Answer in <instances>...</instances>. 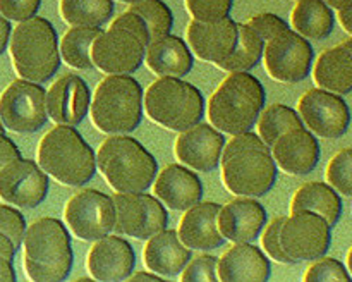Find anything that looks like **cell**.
<instances>
[{
  "label": "cell",
  "mask_w": 352,
  "mask_h": 282,
  "mask_svg": "<svg viewBox=\"0 0 352 282\" xmlns=\"http://www.w3.org/2000/svg\"><path fill=\"white\" fill-rule=\"evenodd\" d=\"M267 93L256 76L229 72L208 100V119L220 133H248L254 127L265 107Z\"/></svg>",
  "instance_id": "obj_1"
},
{
  "label": "cell",
  "mask_w": 352,
  "mask_h": 282,
  "mask_svg": "<svg viewBox=\"0 0 352 282\" xmlns=\"http://www.w3.org/2000/svg\"><path fill=\"white\" fill-rule=\"evenodd\" d=\"M24 270L34 282H62L74 265L69 229L55 217L34 220L24 234Z\"/></svg>",
  "instance_id": "obj_2"
},
{
  "label": "cell",
  "mask_w": 352,
  "mask_h": 282,
  "mask_svg": "<svg viewBox=\"0 0 352 282\" xmlns=\"http://www.w3.org/2000/svg\"><path fill=\"white\" fill-rule=\"evenodd\" d=\"M96 167L116 193L146 191L158 174L153 155L127 134H110L100 144Z\"/></svg>",
  "instance_id": "obj_3"
},
{
  "label": "cell",
  "mask_w": 352,
  "mask_h": 282,
  "mask_svg": "<svg viewBox=\"0 0 352 282\" xmlns=\"http://www.w3.org/2000/svg\"><path fill=\"white\" fill-rule=\"evenodd\" d=\"M38 165L48 177L71 188L88 184L96 174V153L74 126H57L38 144Z\"/></svg>",
  "instance_id": "obj_4"
},
{
  "label": "cell",
  "mask_w": 352,
  "mask_h": 282,
  "mask_svg": "<svg viewBox=\"0 0 352 282\" xmlns=\"http://www.w3.org/2000/svg\"><path fill=\"white\" fill-rule=\"evenodd\" d=\"M14 71L23 79L45 83L60 67L58 36L54 24L45 17H31L17 24L9 40Z\"/></svg>",
  "instance_id": "obj_5"
},
{
  "label": "cell",
  "mask_w": 352,
  "mask_h": 282,
  "mask_svg": "<svg viewBox=\"0 0 352 282\" xmlns=\"http://www.w3.org/2000/svg\"><path fill=\"white\" fill-rule=\"evenodd\" d=\"M144 91L131 74H107L93 93V126L105 134H127L143 120Z\"/></svg>",
  "instance_id": "obj_6"
},
{
  "label": "cell",
  "mask_w": 352,
  "mask_h": 282,
  "mask_svg": "<svg viewBox=\"0 0 352 282\" xmlns=\"http://www.w3.org/2000/svg\"><path fill=\"white\" fill-rule=\"evenodd\" d=\"M206 103L191 83L174 76H160L143 96V110L151 120L168 131H181L201 122Z\"/></svg>",
  "instance_id": "obj_7"
},
{
  "label": "cell",
  "mask_w": 352,
  "mask_h": 282,
  "mask_svg": "<svg viewBox=\"0 0 352 282\" xmlns=\"http://www.w3.org/2000/svg\"><path fill=\"white\" fill-rule=\"evenodd\" d=\"M220 167L223 186L236 196L260 198L277 182L278 167L270 150L243 148L222 153Z\"/></svg>",
  "instance_id": "obj_8"
},
{
  "label": "cell",
  "mask_w": 352,
  "mask_h": 282,
  "mask_svg": "<svg viewBox=\"0 0 352 282\" xmlns=\"http://www.w3.org/2000/svg\"><path fill=\"white\" fill-rule=\"evenodd\" d=\"M0 119L12 133H38L48 120L47 89L23 78L12 81L0 95Z\"/></svg>",
  "instance_id": "obj_9"
},
{
  "label": "cell",
  "mask_w": 352,
  "mask_h": 282,
  "mask_svg": "<svg viewBox=\"0 0 352 282\" xmlns=\"http://www.w3.org/2000/svg\"><path fill=\"white\" fill-rule=\"evenodd\" d=\"M65 226L82 241L95 243L109 236L116 226V205L112 196L86 188L69 198L64 210Z\"/></svg>",
  "instance_id": "obj_10"
},
{
  "label": "cell",
  "mask_w": 352,
  "mask_h": 282,
  "mask_svg": "<svg viewBox=\"0 0 352 282\" xmlns=\"http://www.w3.org/2000/svg\"><path fill=\"white\" fill-rule=\"evenodd\" d=\"M282 250L298 261H315L325 257L332 244V226L322 215L298 210L285 217L280 227Z\"/></svg>",
  "instance_id": "obj_11"
},
{
  "label": "cell",
  "mask_w": 352,
  "mask_h": 282,
  "mask_svg": "<svg viewBox=\"0 0 352 282\" xmlns=\"http://www.w3.org/2000/svg\"><path fill=\"white\" fill-rule=\"evenodd\" d=\"M313 58H315V50L308 38L301 36L291 28L272 40L265 41V69L275 81H305L313 69Z\"/></svg>",
  "instance_id": "obj_12"
},
{
  "label": "cell",
  "mask_w": 352,
  "mask_h": 282,
  "mask_svg": "<svg viewBox=\"0 0 352 282\" xmlns=\"http://www.w3.org/2000/svg\"><path fill=\"white\" fill-rule=\"evenodd\" d=\"M299 116L302 124L315 136L336 140L349 129L351 110L342 95L327 91L323 88H311L299 98Z\"/></svg>",
  "instance_id": "obj_13"
},
{
  "label": "cell",
  "mask_w": 352,
  "mask_h": 282,
  "mask_svg": "<svg viewBox=\"0 0 352 282\" xmlns=\"http://www.w3.org/2000/svg\"><path fill=\"white\" fill-rule=\"evenodd\" d=\"M50 177L30 158H16L0 171V199L17 208H36L45 202Z\"/></svg>",
  "instance_id": "obj_14"
},
{
  "label": "cell",
  "mask_w": 352,
  "mask_h": 282,
  "mask_svg": "<svg viewBox=\"0 0 352 282\" xmlns=\"http://www.w3.org/2000/svg\"><path fill=\"white\" fill-rule=\"evenodd\" d=\"M146 45L120 28L102 31L91 45V61L105 74H133L143 65Z\"/></svg>",
  "instance_id": "obj_15"
},
{
  "label": "cell",
  "mask_w": 352,
  "mask_h": 282,
  "mask_svg": "<svg viewBox=\"0 0 352 282\" xmlns=\"http://www.w3.org/2000/svg\"><path fill=\"white\" fill-rule=\"evenodd\" d=\"M226 138L212 124L198 122L181 131L175 140V157L186 167L196 172H213L220 167Z\"/></svg>",
  "instance_id": "obj_16"
},
{
  "label": "cell",
  "mask_w": 352,
  "mask_h": 282,
  "mask_svg": "<svg viewBox=\"0 0 352 282\" xmlns=\"http://www.w3.org/2000/svg\"><path fill=\"white\" fill-rule=\"evenodd\" d=\"M89 105V86L74 72L60 76L47 89L48 119L57 126H79L88 116Z\"/></svg>",
  "instance_id": "obj_17"
},
{
  "label": "cell",
  "mask_w": 352,
  "mask_h": 282,
  "mask_svg": "<svg viewBox=\"0 0 352 282\" xmlns=\"http://www.w3.org/2000/svg\"><path fill=\"white\" fill-rule=\"evenodd\" d=\"M91 279L100 282L127 281L136 267V254L127 239L120 236H105L96 239L86 258Z\"/></svg>",
  "instance_id": "obj_18"
},
{
  "label": "cell",
  "mask_w": 352,
  "mask_h": 282,
  "mask_svg": "<svg viewBox=\"0 0 352 282\" xmlns=\"http://www.w3.org/2000/svg\"><path fill=\"white\" fill-rule=\"evenodd\" d=\"M267 210L256 198L237 196L220 208L217 226L230 243H253L267 226Z\"/></svg>",
  "instance_id": "obj_19"
},
{
  "label": "cell",
  "mask_w": 352,
  "mask_h": 282,
  "mask_svg": "<svg viewBox=\"0 0 352 282\" xmlns=\"http://www.w3.org/2000/svg\"><path fill=\"white\" fill-rule=\"evenodd\" d=\"M272 157L278 169L291 175H308L320 162V143L305 126L282 134L270 147Z\"/></svg>",
  "instance_id": "obj_20"
},
{
  "label": "cell",
  "mask_w": 352,
  "mask_h": 282,
  "mask_svg": "<svg viewBox=\"0 0 352 282\" xmlns=\"http://www.w3.org/2000/svg\"><path fill=\"white\" fill-rule=\"evenodd\" d=\"M188 43L196 57L217 65L226 61L236 48L237 23L230 17L217 23L192 19L188 26Z\"/></svg>",
  "instance_id": "obj_21"
},
{
  "label": "cell",
  "mask_w": 352,
  "mask_h": 282,
  "mask_svg": "<svg viewBox=\"0 0 352 282\" xmlns=\"http://www.w3.org/2000/svg\"><path fill=\"white\" fill-rule=\"evenodd\" d=\"M153 195L172 210L184 212L203 199V182L192 169L181 164H168L153 181Z\"/></svg>",
  "instance_id": "obj_22"
},
{
  "label": "cell",
  "mask_w": 352,
  "mask_h": 282,
  "mask_svg": "<svg viewBox=\"0 0 352 282\" xmlns=\"http://www.w3.org/2000/svg\"><path fill=\"white\" fill-rule=\"evenodd\" d=\"M217 274L222 282H267L272 275V263L261 248L236 243L219 258Z\"/></svg>",
  "instance_id": "obj_23"
},
{
  "label": "cell",
  "mask_w": 352,
  "mask_h": 282,
  "mask_svg": "<svg viewBox=\"0 0 352 282\" xmlns=\"http://www.w3.org/2000/svg\"><path fill=\"white\" fill-rule=\"evenodd\" d=\"M220 208L222 205L215 202H198L184 210L177 229L182 243L191 250L199 251H210L223 246L227 239L217 226Z\"/></svg>",
  "instance_id": "obj_24"
},
{
  "label": "cell",
  "mask_w": 352,
  "mask_h": 282,
  "mask_svg": "<svg viewBox=\"0 0 352 282\" xmlns=\"http://www.w3.org/2000/svg\"><path fill=\"white\" fill-rule=\"evenodd\" d=\"M191 258L192 250L182 243L177 230L172 229H164L148 237L143 250V261L148 270L162 277L179 275Z\"/></svg>",
  "instance_id": "obj_25"
},
{
  "label": "cell",
  "mask_w": 352,
  "mask_h": 282,
  "mask_svg": "<svg viewBox=\"0 0 352 282\" xmlns=\"http://www.w3.org/2000/svg\"><path fill=\"white\" fill-rule=\"evenodd\" d=\"M148 69L157 76H174L184 78L195 65V57L189 45L181 36L165 34L150 41L144 54Z\"/></svg>",
  "instance_id": "obj_26"
},
{
  "label": "cell",
  "mask_w": 352,
  "mask_h": 282,
  "mask_svg": "<svg viewBox=\"0 0 352 282\" xmlns=\"http://www.w3.org/2000/svg\"><path fill=\"white\" fill-rule=\"evenodd\" d=\"M313 79L318 88L337 95H349L352 91V57L342 43L327 48L316 58Z\"/></svg>",
  "instance_id": "obj_27"
},
{
  "label": "cell",
  "mask_w": 352,
  "mask_h": 282,
  "mask_svg": "<svg viewBox=\"0 0 352 282\" xmlns=\"http://www.w3.org/2000/svg\"><path fill=\"white\" fill-rule=\"evenodd\" d=\"M298 210H309V212L318 213L333 229L342 217V199L329 182L311 181L299 186V189L292 196L291 212H298Z\"/></svg>",
  "instance_id": "obj_28"
},
{
  "label": "cell",
  "mask_w": 352,
  "mask_h": 282,
  "mask_svg": "<svg viewBox=\"0 0 352 282\" xmlns=\"http://www.w3.org/2000/svg\"><path fill=\"white\" fill-rule=\"evenodd\" d=\"M291 24L308 40H325L332 34L336 16L325 0H298L291 12Z\"/></svg>",
  "instance_id": "obj_29"
},
{
  "label": "cell",
  "mask_w": 352,
  "mask_h": 282,
  "mask_svg": "<svg viewBox=\"0 0 352 282\" xmlns=\"http://www.w3.org/2000/svg\"><path fill=\"white\" fill-rule=\"evenodd\" d=\"M265 41L246 23H237V43L232 54L217 67L227 72H250L263 58Z\"/></svg>",
  "instance_id": "obj_30"
},
{
  "label": "cell",
  "mask_w": 352,
  "mask_h": 282,
  "mask_svg": "<svg viewBox=\"0 0 352 282\" xmlns=\"http://www.w3.org/2000/svg\"><path fill=\"white\" fill-rule=\"evenodd\" d=\"M100 26H72L58 41L62 61L79 71L93 69L91 45L102 34Z\"/></svg>",
  "instance_id": "obj_31"
},
{
  "label": "cell",
  "mask_w": 352,
  "mask_h": 282,
  "mask_svg": "<svg viewBox=\"0 0 352 282\" xmlns=\"http://www.w3.org/2000/svg\"><path fill=\"white\" fill-rule=\"evenodd\" d=\"M116 205V226L113 230L141 239L146 226V202L143 193H116L112 196Z\"/></svg>",
  "instance_id": "obj_32"
},
{
  "label": "cell",
  "mask_w": 352,
  "mask_h": 282,
  "mask_svg": "<svg viewBox=\"0 0 352 282\" xmlns=\"http://www.w3.org/2000/svg\"><path fill=\"white\" fill-rule=\"evenodd\" d=\"M62 19L71 26H100L110 21L113 0H60Z\"/></svg>",
  "instance_id": "obj_33"
},
{
  "label": "cell",
  "mask_w": 352,
  "mask_h": 282,
  "mask_svg": "<svg viewBox=\"0 0 352 282\" xmlns=\"http://www.w3.org/2000/svg\"><path fill=\"white\" fill-rule=\"evenodd\" d=\"M256 122L258 134L268 147H272L282 134L305 126L299 112L284 105V103H274V105L263 107Z\"/></svg>",
  "instance_id": "obj_34"
},
{
  "label": "cell",
  "mask_w": 352,
  "mask_h": 282,
  "mask_svg": "<svg viewBox=\"0 0 352 282\" xmlns=\"http://www.w3.org/2000/svg\"><path fill=\"white\" fill-rule=\"evenodd\" d=\"M127 10H133L143 17L150 31L151 41L170 34L174 28V14L164 0H138V2L129 3Z\"/></svg>",
  "instance_id": "obj_35"
},
{
  "label": "cell",
  "mask_w": 352,
  "mask_h": 282,
  "mask_svg": "<svg viewBox=\"0 0 352 282\" xmlns=\"http://www.w3.org/2000/svg\"><path fill=\"white\" fill-rule=\"evenodd\" d=\"M325 177L337 193L352 198V148H344L330 158Z\"/></svg>",
  "instance_id": "obj_36"
},
{
  "label": "cell",
  "mask_w": 352,
  "mask_h": 282,
  "mask_svg": "<svg viewBox=\"0 0 352 282\" xmlns=\"http://www.w3.org/2000/svg\"><path fill=\"white\" fill-rule=\"evenodd\" d=\"M306 282H349L352 281L346 265L337 258L322 257L306 270Z\"/></svg>",
  "instance_id": "obj_37"
},
{
  "label": "cell",
  "mask_w": 352,
  "mask_h": 282,
  "mask_svg": "<svg viewBox=\"0 0 352 282\" xmlns=\"http://www.w3.org/2000/svg\"><path fill=\"white\" fill-rule=\"evenodd\" d=\"M192 19L201 23H217L230 17L234 0H184Z\"/></svg>",
  "instance_id": "obj_38"
},
{
  "label": "cell",
  "mask_w": 352,
  "mask_h": 282,
  "mask_svg": "<svg viewBox=\"0 0 352 282\" xmlns=\"http://www.w3.org/2000/svg\"><path fill=\"white\" fill-rule=\"evenodd\" d=\"M217 265L219 258L213 254H192L191 260L186 263L181 272V281L184 282H217L219 274H217Z\"/></svg>",
  "instance_id": "obj_39"
},
{
  "label": "cell",
  "mask_w": 352,
  "mask_h": 282,
  "mask_svg": "<svg viewBox=\"0 0 352 282\" xmlns=\"http://www.w3.org/2000/svg\"><path fill=\"white\" fill-rule=\"evenodd\" d=\"M26 219H24L23 213L17 210V206L9 205H0V232L6 234L12 244L16 246V250H19L23 246L24 234H26Z\"/></svg>",
  "instance_id": "obj_40"
},
{
  "label": "cell",
  "mask_w": 352,
  "mask_h": 282,
  "mask_svg": "<svg viewBox=\"0 0 352 282\" xmlns=\"http://www.w3.org/2000/svg\"><path fill=\"white\" fill-rule=\"evenodd\" d=\"M285 217H275L272 222H268L263 229V236H261V244H263V251L267 253L268 258H272L277 263L284 265H294L296 261L282 250L280 244V227L284 224Z\"/></svg>",
  "instance_id": "obj_41"
},
{
  "label": "cell",
  "mask_w": 352,
  "mask_h": 282,
  "mask_svg": "<svg viewBox=\"0 0 352 282\" xmlns=\"http://www.w3.org/2000/svg\"><path fill=\"white\" fill-rule=\"evenodd\" d=\"M144 202H146V226H144L143 234H141V241H146L148 237L167 229L168 224L167 208L157 196L144 193Z\"/></svg>",
  "instance_id": "obj_42"
},
{
  "label": "cell",
  "mask_w": 352,
  "mask_h": 282,
  "mask_svg": "<svg viewBox=\"0 0 352 282\" xmlns=\"http://www.w3.org/2000/svg\"><path fill=\"white\" fill-rule=\"evenodd\" d=\"M246 24L250 28H253V30L258 33V36H260L263 41L272 40V38H275L277 34L284 33L285 30H289V23H285V19H282L280 16L272 12L256 14V16L250 17Z\"/></svg>",
  "instance_id": "obj_43"
},
{
  "label": "cell",
  "mask_w": 352,
  "mask_h": 282,
  "mask_svg": "<svg viewBox=\"0 0 352 282\" xmlns=\"http://www.w3.org/2000/svg\"><path fill=\"white\" fill-rule=\"evenodd\" d=\"M41 0H0V14L14 23H23L38 14Z\"/></svg>",
  "instance_id": "obj_44"
},
{
  "label": "cell",
  "mask_w": 352,
  "mask_h": 282,
  "mask_svg": "<svg viewBox=\"0 0 352 282\" xmlns=\"http://www.w3.org/2000/svg\"><path fill=\"white\" fill-rule=\"evenodd\" d=\"M110 28H120V30H126L129 33H133L134 36L140 38L144 45H150V31H148L146 23H144L143 17L140 14L133 12V10H126V12L120 14L119 17L110 23Z\"/></svg>",
  "instance_id": "obj_45"
},
{
  "label": "cell",
  "mask_w": 352,
  "mask_h": 282,
  "mask_svg": "<svg viewBox=\"0 0 352 282\" xmlns=\"http://www.w3.org/2000/svg\"><path fill=\"white\" fill-rule=\"evenodd\" d=\"M16 158H21V150L17 144L9 136H6V133L0 134V171Z\"/></svg>",
  "instance_id": "obj_46"
},
{
  "label": "cell",
  "mask_w": 352,
  "mask_h": 282,
  "mask_svg": "<svg viewBox=\"0 0 352 282\" xmlns=\"http://www.w3.org/2000/svg\"><path fill=\"white\" fill-rule=\"evenodd\" d=\"M10 33H12V28H10V21L7 17H3L0 14V55L7 50L10 40Z\"/></svg>",
  "instance_id": "obj_47"
},
{
  "label": "cell",
  "mask_w": 352,
  "mask_h": 282,
  "mask_svg": "<svg viewBox=\"0 0 352 282\" xmlns=\"http://www.w3.org/2000/svg\"><path fill=\"white\" fill-rule=\"evenodd\" d=\"M16 270H14L12 261L0 257V282H14L16 281Z\"/></svg>",
  "instance_id": "obj_48"
},
{
  "label": "cell",
  "mask_w": 352,
  "mask_h": 282,
  "mask_svg": "<svg viewBox=\"0 0 352 282\" xmlns=\"http://www.w3.org/2000/svg\"><path fill=\"white\" fill-rule=\"evenodd\" d=\"M16 246L12 244V241L6 236V234L0 232V257L7 258V260L14 261V257H16Z\"/></svg>",
  "instance_id": "obj_49"
},
{
  "label": "cell",
  "mask_w": 352,
  "mask_h": 282,
  "mask_svg": "<svg viewBox=\"0 0 352 282\" xmlns=\"http://www.w3.org/2000/svg\"><path fill=\"white\" fill-rule=\"evenodd\" d=\"M162 275L155 274V272H133V274L127 277L129 282H140V281H162Z\"/></svg>",
  "instance_id": "obj_50"
},
{
  "label": "cell",
  "mask_w": 352,
  "mask_h": 282,
  "mask_svg": "<svg viewBox=\"0 0 352 282\" xmlns=\"http://www.w3.org/2000/svg\"><path fill=\"white\" fill-rule=\"evenodd\" d=\"M337 19H339L340 26H342L347 33L352 34V7L351 9L337 10Z\"/></svg>",
  "instance_id": "obj_51"
},
{
  "label": "cell",
  "mask_w": 352,
  "mask_h": 282,
  "mask_svg": "<svg viewBox=\"0 0 352 282\" xmlns=\"http://www.w3.org/2000/svg\"><path fill=\"white\" fill-rule=\"evenodd\" d=\"M332 9L336 10H344V9H351L352 7V0H325Z\"/></svg>",
  "instance_id": "obj_52"
},
{
  "label": "cell",
  "mask_w": 352,
  "mask_h": 282,
  "mask_svg": "<svg viewBox=\"0 0 352 282\" xmlns=\"http://www.w3.org/2000/svg\"><path fill=\"white\" fill-rule=\"evenodd\" d=\"M347 270H349V274L352 277V248L349 250V253H347Z\"/></svg>",
  "instance_id": "obj_53"
},
{
  "label": "cell",
  "mask_w": 352,
  "mask_h": 282,
  "mask_svg": "<svg viewBox=\"0 0 352 282\" xmlns=\"http://www.w3.org/2000/svg\"><path fill=\"white\" fill-rule=\"evenodd\" d=\"M342 45H344V47L347 48V50H349V54H351V57H352V36H351V38H347V40L344 41Z\"/></svg>",
  "instance_id": "obj_54"
},
{
  "label": "cell",
  "mask_w": 352,
  "mask_h": 282,
  "mask_svg": "<svg viewBox=\"0 0 352 282\" xmlns=\"http://www.w3.org/2000/svg\"><path fill=\"white\" fill-rule=\"evenodd\" d=\"M3 133H6V126H3L2 119H0V134H3Z\"/></svg>",
  "instance_id": "obj_55"
},
{
  "label": "cell",
  "mask_w": 352,
  "mask_h": 282,
  "mask_svg": "<svg viewBox=\"0 0 352 282\" xmlns=\"http://www.w3.org/2000/svg\"><path fill=\"white\" fill-rule=\"evenodd\" d=\"M119 2H126V3H133V2H138V0H119Z\"/></svg>",
  "instance_id": "obj_56"
},
{
  "label": "cell",
  "mask_w": 352,
  "mask_h": 282,
  "mask_svg": "<svg viewBox=\"0 0 352 282\" xmlns=\"http://www.w3.org/2000/svg\"><path fill=\"white\" fill-rule=\"evenodd\" d=\"M296 2H298V0H296Z\"/></svg>",
  "instance_id": "obj_57"
}]
</instances>
